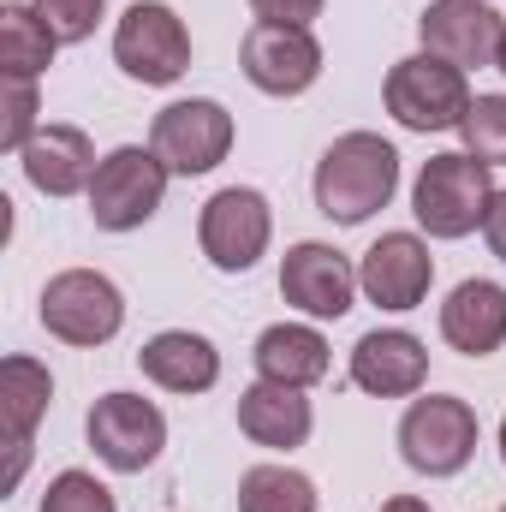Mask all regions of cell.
<instances>
[{
    "label": "cell",
    "mask_w": 506,
    "mask_h": 512,
    "mask_svg": "<svg viewBox=\"0 0 506 512\" xmlns=\"http://www.w3.org/2000/svg\"><path fill=\"white\" fill-rule=\"evenodd\" d=\"M399 191V149L381 131H346L316 161V209L334 227H358Z\"/></svg>",
    "instance_id": "obj_1"
},
{
    "label": "cell",
    "mask_w": 506,
    "mask_h": 512,
    "mask_svg": "<svg viewBox=\"0 0 506 512\" xmlns=\"http://www.w3.org/2000/svg\"><path fill=\"white\" fill-rule=\"evenodd\" d=\"M489 203H495V179H489V161L465 155V149H447V155H429L417 185H411V215L429 239H465L489 221Z\"/></svg>",
    "instance_id": "obj_2"
},
{
    "label": "cell",
    "mask_w": 506,
    "mask_h": 512,
    "mask_svg": "<svg viewBox=\"0 0 506 512\" xmlns=\"http://www.w3.org/2000/svg\"><path fill=\"white\" fill-rule=\"evenodd\" d=\"M381 102L405 131L429 137V131H459V120L471 114V84H465V72L453 60L423 48V54H411V60H399L387 72Z\"/></svg>",
    "instance_id": "obj_3"
},
{
    "label": "cell",
    "mask_w": 506,
    "mask_h": 512,
    "mask_svg": "<svg viewBox=\"0 0 506 512\" xmlns=\"http://www.w3.org/2000/svg\"><path fill=\"white\" fill-rule=\"evenodd\" d=\"M167 161L155 155V149H143V143H126V149H114V155H102V167H96V179H90V221L102 227V233H131V227H143L155 209H161V197H167Z\"/></svg>",
    "instance_id": "obj_4"
},
{
    "label": "cell",
    "mask_w": 506,
    "mask_h": 512,
    "mask_svg": "<svg viewBox=\"0 0 506 512\" xmlns=\"http://www.w3.org/2000/svg\"><path fill=\"white\" fill-rule=\"evenodd\" d=\"M399 453L417 477H459L477 453V411L453 393L411 399V411L399 417Z\"/></svg>",
    "instance_id": "obj_5"
},
{
    "label": "cell",
    "mask_w": 506,
    "mask_h": 512,
    "mask_svg": "<svg viewBox=\"0 0 506 512\" xmlns=\"http://www.w3.org/2000/svg\"><path fill=\"white\" fill-rule=\"evenodd\" d=\"M42 328L66 346H108L126 328V298L96 268H66L42 286Z\"/></svg>",
    "instance_id": "obj_6"
},
{
    "label": "cell",
    "mask_w": 506,
    "mask_h": 512,
    "mask_svg": "<svg viewBox=\"0 0 506 512\" xmlns=\"http://www.w3.org/2000/svg\"><path fill=\"white\" fill-rule=\"evenodd\" d=\"M114 60H120L126 78L167 90V84H179L185 66H191V30L179 24L173 6L137 0V6H126V18L114 24Z\"/></svg>",
    "instance_id": "obj_7"
},
{
    "label": "cell",
    "mask_w": 506,
    "mask_h": 512,
    "mask_svg": "<svg viewBox=\"0 0 506 512\" xmlns=\"http://www.w3.org/2000/svg\"><path fill=\"white\" fill-rule=\"evenodd\" d=\"M268 239H274V215H268V197L251 185L215 191L197 215V245L221 274H251L268 251Z\"/></svg>",
    "instance_id": "obj_8"
},
{
    "label": "cell",
    "mask_w": 506,
    "mask_h": 512,
    "mask_svg": "<svg viewBox=\"0 0 506 512\" xmlns=\"http://www.w3.org/2000/svg\"><path fill=\"white\" fill-rule=\"evenodd\" d=\"M149 149L167 161V173L179 179H197V173H215L233 149V114L209 96H191V102H167L149 126Z\"/></svg>",
    "instance_id": "obj_9"
},
{
    "label": "cell",
    "mask_w": 506,
    "mask_h": 512,
    "mask_svg": "<svg viewBox=\"0 0 506 512\" xmlns=\"http://www.w3.org/2000/svg\"><path fill=\"white\" fill-rule=\"evenodd\" d=\"M90 447H96V459L108 465V471H120V477H137V471H149L155 459H161V447H167V417L155 411V399H143V393H102L96 405H90Z\"/></svg>",
    "instance_id": "obj_10"
},
{
    "label": "cell",
    "mask_w": 506,
    "mask_h": 512,
    "mask_svg": "<svg viewBox=\"0 0 506 512\" xmlns=\"http://www.w3.org/2000/svg\"><path fill=\"white\" fill-rule=\"evenodd\" d=\"M245 78H251L262 96H304L316 78H322V42L310 24H268L256 18L245 30Z\"/></svg>",
    "instance_id": "obj_11"
},
{
    "label": "cell",
    "mask_w": 506,
    "mask_h": 512,
    "mask_svg": "<svg viewBox=\"0 0 506 512\" xmlns=\"http://www.w3.org/2000/svg\"><path fill=\"white\" fill-rule=\"evenodd\" d=\"M280 298L316 322H340L358 298V268L346 262V251L304 239L280 256Z\"/></svg>",
    "instance_id": "obj_12"
},
{
    "label": "cell",
    "mask_w": 506,
    "mask_h": 512,
    "mask_svg": "<svg viewBox=\"0 0 506 512\" xmlns=\"http://www.w3.org/2000/svg\"><path fill=\"white\" fill-rule=\"evenodd\" d=\"M435 286V256L417 233H381L358 262V292L376 310H417Z\"/></svg>",
    "instance_id": "obj_13"
},
{
    "label": "cell",
    "mask_w": 506,
    "mask_h": 512,
    "mask_svg": "<svg viewBox=\"0 0 506 512\" xmlns=\"http://www.w3.org/2000/svg\"><path fill=\"white\" fill-rule=\"evenodd\" d=\"M417 30H423V48H429V54H441V60H453L459 72H471V66H495V60H501L506 18L489 0H435V6L417 18Z\"/></svg>",
    "instance_id": "obj_14"
},
{
    "label": "cell",
    "mask_w": 506,
    "mask_h": 512,
    "mask_svg": "<svg viewBox=\"0 0 506 512\" xmlns=\"http://www.w3.org/2000/svg\"><path fill=\"white\" fill-rule=\"evenodd\" d=\"M352 382L376 399H411L429 382V352L405 328H376L352 346Z\"/></svg>",
    "instance_id": "obj_15"
},
{
    "label": "cell",
    "mask_w": 506,
    "mask_h": 512,
    "mask_svg": "<svg viewBox=\"0 0 506 512\" xmlns=\"http://www.w3.org/2000/svg\"><path fill=\"white\" fill-rule=\"evenodd\" d=\"M441 340L465 358H489L506 346V286L495 280H459L441 304Z\"/></svg>",
    "instance_id": "obj_16"
},
{
    "label": "cell",
    "mask_w": 506,
    "mask_h": 512,
    "mask_svg": "<svg viewBox=\"0 0 506 512\" xmlns=\"http://www.w3.org/2000/svg\"><path fill=\"white\" fill-rule=\"evenodd\" d=\"M24 179L42 191V197H78V191H90V179H96V149H90V137L78 126H42L30 143H24Z\"/></svg>",
    "instance_id": "obj_17"
},
{
    "label": "cell",
    "mask_w": 506,
    "mask_h": 512,
    "mask_svg": "<svg viewBox=\"0 0 506 512\" xmlns=\"http://www.w3.org/2000/svg\"><path fill=\"white\" fill-rule=\"evenodd\" d=\"M239 429L251 435L256 447H274V453H292L310 441L316 429V411L304 399V387L286 382H251L239 393Z\"/></svg>",
    "instance_id": "obj_18"
},
{
    "label": "cell",
    "mask_w": 506,
    "mask_h": 512,
    "mask_svg": "<svg viewBox=\"0 0 506 512\" xmlns=\"http://www.w3.org/2000/svg\"><path fill=\"white\" fill-rule=\"evenodd\" d=\"M137 370L167 393H209L221 382V352L209 334H191V328H167L155 334L143 352H137Z\"/></svg>",
    "instance_id": "obj_19"
},
{
    "label": "cell",
    "mask_w": 506,
    "mask_h": 512,
    "mask_svg": "<svg viewBox=\"0 0 506 512\" xmlns=\"http://www.w3.org/2000/svg\"><path fill=\"white\" fill-rule=\"evenodd\" d=\"M256 376L286 387H316L328 376V340L310 322H274L256 334Z\"/></svg>",
    "instance_id": "obj_20"
},
{
    "label": "cell",
    "mask_w": 506,
    "mask_h": 512,
    "mask_svg": "<svg viewBox=\"0 0 506 512\" xmlns=\"http://www.w3.org/2000/svg\"><path fill=\"white\" fill-rule=\"evenodd\" d=\"M54 376L36 358H6L0 364V417H6V447H30L36 423L48 417Z\"/></svg>",
    "instance_id": "obj_21"
},
{
    "label": "cell",
    "mask_w": 506,
    "mask_h": 512,
    "mask_svg": "<svg viewBox=\"0 0 506 512\" xmlns=\"http://www.w3.org/2000/svg\"><path fill=\"white\" fill-rule=\"evenodd\" d=\"M54 48L60 36L42 24L36 6H0V66L6 78H36L54 66Z\"/></svg>",
    "instance_id": "obj_22"
},
{
    "label": "cell",
    "mask_w": 506,
    "mask_h": 512,
    "mask_svg": "<svg viewBox=\"0 0 506 512\" xmlns=\"http://www.w3.org/2000/svg\"><path fill=\"white\" fill-rule=\"evenodd\" d=\"M322 495L292 465H251L239 477V512H316Z\"/></svg>",
    "instance_id": "obj_23"
},
{
    "label": "cell",
    "mask_w": 506,
    "mask_h": 512,
    "mask_svg": "<svg viewBox=\"0 0 506 512\" xmlns=\"http://www.w3.org/2000/svg\"><path fill=\"white\" fill-rule=\"evenodd\" d=\"M459 137H465V155L506 167V96H471V114L459 120Z\"/></svg>",
    "instance_id": "obj_24"
},
{
    "label": "cell",
    "mask_w": 506,
    "mask_h": 512,
    "mask_svg": "<svg viewBox=\"0 0 506 512\" xmlns=\"http://www.w3.org/2000/svg\"><path fill=\"white\" fill-rule=\"evenodd\" d=\"M36 114H42L36 78H6V120H0V149H6V155H24V143L42 131Z\"/></svg>",
    "instance_id": "obj_25"
},
{
    "label": "cell",
    "mask_w": 506,
    "mask_h": 512,
    "mask_svg": "<svg viewBox=\"0 0 506 512\" xmlns=\"http://www.w3.org/2000/svg\"><path fill=\"white\" fill-rule=\"evenodd\" d=\"M42 512H114V495L90 471H60L42 495Z\"/></svg>",
    "instance_id": "obj_26"
},
{
    "label": "cell",
    "mask_w": 506,
    "mask_h": 512,
    "mask_svg": "<svg viewBox=\"0 0 506 512\" xmlns=\"http://www.w3.org/2000/svg\"><path fill=\"white\" fill-rule=\"evenodd\" d=\"M30 6L42 12V24H48L60 42L96 36V24H102V12H108V0H30Z\"/></svg>",
    "instance_id": "obj_27"
},
{
    "label": "cell",
    "mask_w": 506,
    "mask_h": 512,
    "mask_svg": "<svg viewBox=\"0 0 506 512\" xmlns=\"http://www.w3.org/2000/svg\"><path fill=\"white\" fill-rule=\"evenodd\" d=\"M251 12L268 24H310L322 18V0H251Z\"/></svg>",
    "instance_id": "obj_28"
},
{
    "label": "cell",
    "mask_w": 506,
    "mask_h": 512,
    "mask_svg": "<svg viewBox=\"0 0 506 512\" xmlns=\"http://www.w3.org/2000/svg\"><path fill=\"white\" fill-rule=\"evenodd\" d=\"M483 239H489V251L506 262V191H495V203H489V221H483Z\"/></svg>",
    "instance_id": "obj_29"
},
{
    "label": "cell",
    "mask_w": 506,
    "mask_h": 512,
    "mask_svg": "<svg viewBox=\"0 0 506 512\" xmlns=\"http://www.w3.org/2000/svg\"><path fill=\"white\" fill-rule=\"evenodd\" d=\"M381 512H429V501H417V495H393V501H381Z\"/></svg>",
    "instance_id": "obj_30"
},
{
    "label": "cell",
    "mask_w": 506,
    "mask_h": 512,
    "mask_svg": "<svg viewBox=\"0 0 506 512\" xmlns=\"http://www.w3.org/2000/svg\"><path fill=\"white\" fill-rule=\"evenodd\" d=\"M495 66H501V72H506V36H501V60H495Z\"/></svg>",
    "instance_id": "obj_31"
},
{
    "label": "cell",
    "mask_w": 506,
    "mask_h": 512,
    "mask_svg": "<svg viewBox=\"0 0 506 512\" xmlns=\"http://www.w3.org/2000/svg\"><path fill=\"white\" fill-rule=\"evenodd\" d=\"M501 459H506V417H501Z\"/></svg>",
    "instance_id": "obj_32"
},
{
    "label": "cell",
    "mask_w": 506,
    "mask_h": 512,
    "mask_svg": "<svg viewBox=\"0 0 506 512\" xmlns=\"http://www.w3.org/2000/svg\"><path fill=\"white\" fill-rule=\"evenodd\" d=\"M501 512H506V507H501Z\"/></svg>",
    "instance_id": "obj_33"
}]
</instances>
